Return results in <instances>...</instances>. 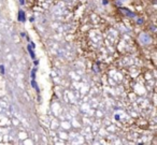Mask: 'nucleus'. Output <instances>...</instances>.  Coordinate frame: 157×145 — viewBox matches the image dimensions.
Instances as JSON below:
<instances>
[{"mask_svg":"<svg viewBox=\"0 0 157 145\" xmlns=\"http://www.w3.org/2000/svg\"><path fill=\"white\" fill-rule=\"evenodd\" d=\"M25 2H24V0H20V4H24Z\"/></svg>","mask_w":157,"mask_h":145,"instance_id":"nucleus-7","label":"nucleus"},{"mask_svg":"<svg viewBox=\"0 0 157 145\" xmlns=\"http://www.w3.org/2000/svg\"><path fill=\"white\" fill-rule=\"evenodd\" d=\"M103 4H108V0H103Z\"/></svg>","mask_w":157,"mask_h":145,"instance_id":"nucleus-6","label":"nucleus"},{"mask_svg":"<svg viewBox=\"0 0 157 145\" xmlns=\"http://www.w3.org/2000/svg\"><path fill=\"white\" fill-rule=\"evenodd\" d=\"M0 72H1V74H4V67L3 66H0Z\"/></svg>","mask_w":157,"mask_h":145,"instance_id":"nucleus-5","label":"nucleus"},{"mask_svg":"<svg viewBox=\"0 0 157 145\" xmlns=\"http://www.w3.org/2000/svg\"><path fill=\"white\" fill-rule=\"evenodd\" d=\"M27 48H28V52L30 53V56H31V58H34V52H33V49L30 47V45H28V46H27Z\"/></svg>","mask_w":157,"mask_h":145,"instance_id":"nucleus-2","label":"nucleus"},{"mask_svg":"<svg viewBox=\"0 0 157 145\" xmlns=\"http://www.w3.org/2000/svg\"><path fill=\"white\" fill-rule=\"evenodd\" d=\"M35 71H37V70L33 69V70H32V72H31V77H32V79H34V78H35Z\"/></svg>","mask_w":157,"mask_h":145,"instance_id":"nucleus-4","label":"nucleus"},{"mask_svg":"<svg viewBox=\"0 0 157 145\" xmlns=\"http://www.w3.org/2000/svg\"><path fill=\"white\" fill-rule=\"evenodd\" d=\"M18 20H20V21H24L26 20V17H25V13H24V11H22V10H19V12H18Z\"/></svg>","mask_w":157,"mask_h":145,"instance_id":"nucleus-1","label":"nucleus"},{"mask_svg":"<svg viewBox=\"0 0 157 145\" xmlns=\"http://www.w3.org/2000/svg\"><path fill=\"white\" fill-rule=\"evenodd\" d=\"M31 85L33 86V88H34V89H37V90L39 91V88H38V84L35 83V81H34V79H32V81H31Z\"/></svg>","mask_w":157,"mask_h":145,"instance_id":"nucleus-3","label":"nucleus"}]
</instances>
